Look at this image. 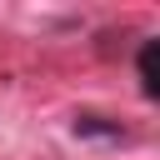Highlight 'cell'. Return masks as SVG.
<instances>
[{
	"label": "cell",
	"instance_id": "6da1fadb",
	"mask_svg": "<svg viewBox=\"0 0 160 160\" xmlns=\"http://www.w3.org/2000/svg\"><path fill=\"white\" fill-rule=\"evenodd\" d=\"M135 70H140V95L155 100V95H160V40H140Z\"/></svg>",
	"mask_w": 160,
	"mask_h": 160
},
{
	"label": "cell",
	"instance_id": "7a4b0ae2",
	"mask_svg": "<svg viewBox=\"0 0 160 160\" xmlns=\"http://www.w3.org/2000/svg\"><path fill=\"white\" fill-rule=\"evenodd\" d=\"M75 135H85V140H125V125L100 115V110H80L75 115Z\"/></svg>",
	"mask_w": 160,
	"mask_h": 160
}]
</instances>
